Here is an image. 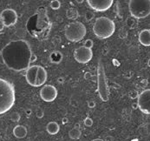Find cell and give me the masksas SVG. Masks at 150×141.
<instances>
[{
    "label": "cell",
    "instance_id": "obj_1",
    "mask_svg": "<svg viewBox=\"0 0 150 141\" xmlns=\"http://www.w3.org/2000/svg\"><path fill=\"white\" fill-rule=\"evenodd\" d=\"M32 51L29 43L24 39L9 42L2 50L5 65L14 72L26 71L31 65Z\"/></svg>",
    "mask_w": 150,
    "mask_h": 141
},
{
    "label": "cell",
    "instance_id": "obj_2",
    "mask_svg": "<svg viewBox=\"0 0 150 141\" xmlns=\"http://www.w3.org/2000/svg\"><path fill=\"white\" fill-rule=\"evenodd\" d=\"M51 22L45 7H39L35 14L29 18L26 24L27 32L38 40H45L51 30Z\"/></svg>",
    "mask_w": 150,
    "mask_h": 141
},
{
    "label": "cell",
    "instance_id": "obj_3",
    "mask_svg": "<svg viewBox=\"0 0 150 141\" xmlns=\"http://www.w3.org/2000/svg\"><path fill=\"white\" fill-rule=\"evenodd\" d=\"M16 100L14 86L4 78H0V115L6 113L14 105Z\"/></svg>",
    "mask_w": 150,
    "mask_h": 141
},
{
    "label": "cell",
    "instance_id": "obj_4",
    "mask_svg": "<svg viewBox=\"0 0 150 141\" xmlns=\"http://www.w3.org/2000/svg\"><path fill=\"white\" fill-rule=\"evenodd\" d=\"M115 31V24L114 21L107 17H100L96 18L94 25V34L100 39L110 38Z\"/></svg>",
    "mask_w": 150,
    "mask_h": 141
},
{
    "label": "cell",
    "instance_id": "obj_5",
    "mask_svg": "<svg viewBox=\"0 0 150 141\" xmlns=\"http://www.w3.org/2000/svg\"><path fill=\"white\" fill-rule=\"evenodd\" d=\"M129 9L131 17L136 19L145 18L150 15V0H130Z\"/></svg>",
    "mask_w": 150,
    "mask_h": 141
},
{
    "label": "cell",
    "instance_id": "obj_6",
    "mask_svg": "<svg viewBox=\"0 0 150 141\" xmlns=\"http://www.w3.org/2000/svg\"><path fill=\"white\" fill-rule=\"evenodd\" d=\"M85 25L78 21L71 22L65 27V37L70 42H79L86 35Z\"/></svg>",
    "mask_w": 150,
    "mask_h": 141
},
{
    "label": "cell",
    "instance_id": "obj_7",
    "mask_svg": "<svg viewBox=\"0 0 150 141\" xmlns=\"http://www.w3.org/2000/svg\"><path fill=\"white\" fill-rule=\"evenodd\" d=\"M97 84H98L97 91L99 92L100 98L103 102L108 101L110 92H109V87L108 84L106 74H105L104 65L101 59L98 62V67H97Z\"/></svg>",
    "mask_w": 150,
    "mask_h": 141
},
{
    "label": "cell",
    "instance_id": "obj_8",
    "mask_svg": "<svg viewBox=\"0 0 150 141\" xmlns=\"http://www.w3.org/2000/svg\"><path fill=\"white\" fill-rule=\"evenodd\" d=\"M74 58L80 64H86L93 58V51L91 49L80 46L74 51Z\"/></svg>",
    "mask_w": 150,
    "mask_h": 141
},
{
    "label": "cell",
    "instance_id": "obj_9",
    "mask_svg": "<svg viewBox=\"0 0 150 141\" xmlns=\"http://www.w3.org/2000/svg\"><path fill=\"white\" fill-rule=\"evenodd\" d=\"M0 20H1V23L5 25V27L13 26L14 24H16L17 21V11L11 8L5 9L0 13Z\"/></svg>",
    "mask_w": 150,
    "mask_h": 141
},
{
    "label": "cell",
    "instance_id": "obj_10",
    "mask_svg": "<svg viewBox=\"0 0 150 141\" xmlns=\"http://www.w3.org/2000/svg\"><path fill=\"white\" fill-rule=\"evenodd\" d=\"M139 109L145 114L150 115V89L144 90L138 97Z\"/></svg>",
    "mask_w": 150,
    "mask_h": 141
},
{
    "label": "cell",
    "instance_id": "obj_11",
    "mask_svg": "<svg viewBox=\"0 0 150 141\" xmlns=\"http://www.w3.org/2000/svg\"><path fill=\"white\" fill-rule=\"evenodd\" d=\"M87 3L93 11L104 12L110 9L114 2L113 0H88Z\"/></svg>",
    "mask_w": 150,
    "mask_h": 141
},
{
    "label": "cell",
    "instance_id": "obj_12",
    "mask_svg": "<svg viewBox=\"0 0 150 141\" xmlns=\"http://www.w3.org/2000/svg\"><path fill=\"white\" fill-rule=\"evenodd\" d=\"M40 97L45 102H52L57 97V90L51 84H46L40 91Z\"/></svg>",
    "mask_w": 150,
    "mask_h": 141
},
{
    "label": "cell",
    "instance_id": "obj_13",
    "mask_svg": "<svg viewBox=\"0 0 150 141\" xmlns=\"http://www.w3.org/2000/svg\"><path fill=\"white\" fill-rule=\"evenodd\" d=\"M39 65H31L29 66L25 72V78L27 83L31 86H36V81H37V76L38 72Z\"/></svg>",
    "mask_w": 150,
    "mask_h": 141
},
{
    "label": "cell",
    "instance_id": "obj_14",
    "mask_svg": "<svg viewBox=\"0 0 150 141\" xmlns=\"http://www.w3.org/2000/svg\"><path fill=\"white\" fill-rule=\"evenodd\" d=\"M48 78V74L46 70L43 67L40 66L38 67V76H37V81H36V86L35 87H39L42 86L45 84Z\"/></svg>",
    "mask_w": 150,
    "mask_h": 141
},
{
    "label": "cell",
    "instance_id": "obj_15",
    "mask_svg": "<svg viewBox=\"0 0 150 141\" xmlns=\"http://www.w3.org/2000/svg\"><path fill=\"white\" fill-rule=\"evenodd\" d=\"M139 42L144 46H150V30L145 29L139 33Z\"/></svg>",
    "mask_w": 150,
    "mask_h": 141
},
{
    "label": "cell",
    "instance_id": "obj_16",
    "mask_svg": "<svg viewBox=\"0 0 150 141\" xmlns=\"http://www.w3.org/2000/svg\"><path fill=\"white\" fill-rule=\"evenodd\" d=\"M13 135L17 138H23L27 136V129L23 125H17L13 129Z\"/></svg>",
    "mask_w": 150,
    "mask_h": 141
},
{
    "label": "cell",
    "instance_id": "obj_17",
    "mask_svg": "<svg viewBox=\"0 0 150 141\" xmlns=\"http://www.w3.org/2000/svg\"><path fill=\"white\" fill-rule=\"evenodd\" d=\"M60 130V126L59 125L55 122V121H52V122H50L48 123V125H46V131L48 132L49 134L50 135H55L56 133H58Z\"/></svg>",
    "mask_w": 150,
    "mask_h": 141
},
{
    "label": "cell",
    "instance_id": "obj_18",
    "mask_svg": "<svg viewBox=\"0 0 150 141\" xmlns=\"http://www.w3.org/2000/svg\"><path fill=\"white\" fill-rule=\"evenodd\" d=\"M82 135V131L80 129L79 125H76L75 127H73L70 132H69V137L71 139H79Z\"/></svg>",
    "mask_w": 150,
    "mask_h": 141
},
{
    "label": "cell",
    "instance_id": "obj_19",
    "mask_svg": "<svg viewBox=\"0 0 150 141\" xmlns=\"http://www.w3.org/2000/svg\"><path fill=\"white\" fill-rule=\"evenodd\" d=\"M50 59L52 63L58 64L62 61L63 59V55L60 53L59 51H53L50 56Z\"/></svg>",
    "mask_w": 150,
    "mask_h": 141
},
{
    "label": "cell",
    "instance_id": "obj_20",
    "mask_svg": "<svg viewBox=\"0 0 150 141\" xmlns=\"http://www.w3.org/2000/svg\"><path fill=\"white\" fill-rule=\"evenodd\" d=\"M66 17L68 19L70 20H76V18H78L79 17V13L78 11L76 8H70L67 10L66 11Z\"/></svg>",
    "mask_w": 150,
    "mask_h": 141
},
{
    "label": "cell",
    "instance_id": "obj_21",
    "mask_svg": "<svg viewBox=\"0 0 150 141\" xmlns=\"http://www.w3.org/2000/svg\"><path fill=\"white\" fill-rule=\"evenodd\" d=\"M138 19L133 18V17H130V18H128L127 20H126V24L130 28V29H135L138 26Z\"/></svg>",
    "mask_w": 150,
    "mask_h": 141
},
{
    "label": "cell",
    "instance_id": "obj_22",
    "mask_svg": "<svg viewBox=\"0 0 150 141\" xmlns=\"http://www.w3.org/2000/svg\"><path fill=\"white\" fill-rule=\"evenodd\" d=\"M118 36H119L120 38H122V39H125L128 37V32H127V30L125 29L124 27H122L121 29L119 30Z\"/></svg>",
    "mask_w": 150,
    "mask_h": 141
},
{
    "label": "cell",
    "instance_id": "obj_23",
    "mask_svg": "<svg viewBox=\"0 0 150 141\" xmlns=\"http://www.w3.org/2000/svg\"><path fill=\"white\" fill-rule=\"evenodd\" d=\"M51 9L53 10H58L60 7H61V2L59 1V0H52L50 4Z\"/></svg>",
    "mask_w": 150,
    "mask_h": 141
},
{
    "label": "cell",
    "instance_id": "obj_24",
    "mask_svg": "<svg viewBox=\"0 0 150 141\" xmlns=\"http://www.w3.org/2000/svg\"><path fill=\"white\" fill-rule=\"evenodd\" d=\"M84 18H85V20L87 22H89L95 18V13L91 11H86V13L84 15Z\"/></svg>",
    "mask_w": 150,
    "mask_h": 141
},
{
    "label": "cell",
    "instance_id": "obj_25",
    "mask_svg": "<svg viewBox=\"0 0 150 141\" xmlns=\"http://www.w3.org/2000/svg\"><path fill=\"white\" fill-rule=\"evenodd\" d=\"M21 117H20V114L18 113V112L15 111V112H12L11 115V120L12 122H15V123H17L19 120H20Z\"/></svg>",
    "mask_w": 150,
    "mask_h": 141
},
{
    "label": "cell",
    "instance_id": "obj_26",
    "mask_svg": "<svg viewBox=\"0 0 150 141\" xmlns=\"http://www.w3.org/2000/svg\"><path fill=\"white\" fill-rule=\"evenodd\" d=\"M139 95H140V94L138 93V92H137L136 90H132V91H130L129 93V98H132V99H135V98H137L139 97Z\"/></svg>",
    "mask_w": 150,
    "mask_h": 141
},
{
    "label": "cell",
    "instance_id": "obj_27",
    "mask_svg": "<svg viewBox=\"0 0 150 141\" xmlns=\"http://www.w3.org/2000/svg\"><path fill=\"white\" fill-rule=\"evenodd\" d=\"M93 45H94V43L91 39H87L83 44V46L86 48H88V49H92Z\"/></svg>",
    "mask_w": 150,
    "mask_h": 141
},
{
    "label": "cell",
    "instance_id": "obj_28",
    "mask_svg": "<svg viewBox=\"0 0 150 141\" xmlns=\"http://www.w3.org/2000/svg\"><path fill=\"white\" fill-rule=\"evenodd\" d=\"M84 125H85L86 126H88V127L92 126V125H93V120H92V119L89 118V117H87V118L84 119Z\"/></svg>",
    "mask_w": 150,
    "mask_h": 141
},
{
    "label": "cell",
    "instance_id": "obj_29",
    "mask_svg": "<svg viewBox=\"0 0 150 141\" xmlns=\"http://www.w3.org/2000/svg\"><path fill=\"white\" fill-rule=\"evenodd\" d=\"M36 115H37V117L38 119H42L44 117V111L42 109L39 108V109H38V111L36 112Z\"/></svg>",
    "mask_w": 150,
    "mask_h": 141
},
{
    "label": "cell",
    "instance_id": "obj_30",
    "mask_svg": "<svg viewBox=\"0 0 150 141\" xmlns=\"http://www.w3.org/2000/svg\"><path fill=\"white\" fill-rule=\"evenodd\" d=\"M147 86V79H142L141 82V88H144Z\"/></svg>",
    "mask_w": 150,
    "mask_h": 141
},
{
    "label": "cell",
    "instance_id": "obj_31",
    "mask_svg": "<svg viewBox=\"0 0 150 141\" xmlns=\"http://www.w3.org/2000/svg\"><path fill=\"white\" fill-rule=\"evenodd\" d=\"M88 106L89 108H95V106H96L95 101H93V100L88 101Z\"/></svg>",
    "mask_w": 150,
    "mask_h": 141
},
{
    "label": "cell",
    "instance_id": "obj_32",
    "mask_svg": "<svg viewBox=\"0 0 150 141\" xmlns=\"http://www.w3.org/2000/svg\"><path fill=\"white\" fill-rule=\"evenodd\" d=\"M37 59H38L37 55H36V54H34V53H32V55H31V63H34L35 61H37Z\"/></svg>",
    "mask_w": 150,
    "mask_h": 141
},
{
    "label": "cell",
    "instance_id": "obj_33",
    "mask_svg": "<svg viewBox=\"0 0 150 141\" xmlns=\"http://www.w3.org/2000/svg\"><path fill=\"white\" fill-rule=\"evenodd\" d=\"M104 141H114V138L112 136H107L105 138Z\"/></svg>",
    "mask_w": 150,
    "mask_h": 141
},
{
    "label": "cell",
    "instance_id": "obj_34",
    "mask_svg": "<svg viewBox=\"0 0 150 141\" xmlns=\"http://www.w3.org/2000/svg\"><path fill=\"white\" fill-rule=\"evenodd\" d=\"M92 77H91V74L89 73V72H86L85 73V78L86 79H88V78H91Z\"/></svg>",
    "mask_w": 150,
    "mask_h": 141
},
{
    "label": "cell",
    "instance_id": "obj_35",
    "mask_svg": "<svg viewBox=\"0 0 150 141\" xmlns=\"http://www.w3.org/2000/svg\"><path fill=\"white\" fill-rule=\"evenodd\" d=\"M132 108H133L134 110H135V109L139 108V106H138V103H134V104L132 105Z\"/></svg>",
    "mask_w": 150,
    "mask_h": 141
},
{
    "label": "cell",
    "instance_id": "obj_36",
    "mask_svg": "<svg viewBox=\"0 0 150 141\" xmlns=\"http://www.w3.org/2000/svg\"><path fill=\"white\" fill-rule=\"evenodd\" d=\"M25 112H26V114L28 115V116H29L31 114V109H27L26 111H25Z\"/></svg>",
    "mask_w": 150,
    "mask_h": 141
},
{
    "label": "cell",
    "instance_id": "obj_37",
    "mask_svg": "<svg viewBox=\"0 0 150 141\" xmlns=\"http://www.w3.org/2000/svg\"><path fill=\"white\" fill-rule=\"evenodd\" d=\"M4 28H5V25L1 22H0V32H2L4 30Z\"/></svg>",
    "mask_w": 150,
    "mask_h": 141
},
{
    "label": "cell",
    "instance_id": "obj_38",
    "mask_svg": "<svg viewBox=\"0 0 150 141\" xmlns=\"http://www.w3.org/2000/svg\"><path fill=\"white\" fill-rule=\"evenodd\" d=\"M68 121H69V119H68L67 118H64V119H63V124H64V125L67 124V123H68Z\"/></svg>",
    "mask_w": 150,
    "mask_h": 141
},
{
    "label": "cell",
    "instance_id": "obj_39",
    "mask_svg": "<svg viewBox=\"0 0 150 141\" xmlns=\"http://www.w3.org/2000/svg\"><path fill=\"white\" fill-rule=\"evenodd\" d=\"M58 82H59V83H63V82H64V78H58Z\"/></svg>",
    "mask_w": 150,
    "mask_h": 141
},
{
    "label": "cell",
    "instance_id": "obj_40",
    "mask_svg": "<svg viewBox=\"0 0 150 141\" xmlns=\"http://www.w3.org/2000/svg\"><path fill=\"white\" fill-rule=\"evenodd\" d=\"M92 141H104V140L102 138H96V139H93Z\"/></svg>",
    "mask_w": 150,
    "mask_h": 141
},
{
    "label": "cell",
    "instance_id": "obj_41",
    "mask_svg": "<svg viewBox=\"0 0 150 141\" xmlns=\"http://www.w3.org/2000/svg\"><path fill=\"white\" fill-rule=\"evenodd\" d=\"M147 65H148V66L150 67V59H148V63H147Z\"/></svg>",
    "mask_w": 150,
    "mask_h": 141
},
{
    "label": "cell",
    "instance_id": "obj_42",
    "mask_svg": "<svg viewBox=\"0 0 150 141\" xmlns=\"http://www.w3.org/2000/svg\"><path fill=\"white\" fill-rule=\"evenodd\" d=\"M0 56L2 57V51H0Z\"/></svg>",
    "mask_w": 150,
    "mask_h": 141
},
{
    "label": "cell",
    "instance_id": "obj_43",
    "mask_svg": "<svg viewBox=\"0 0 150 141\" xmlns=\"http://www.w3.org/2000/svg\"><path fill=\"white\" fill-rule=\"evenodd\" d=\"M0 22H1V20H0Z\"/></svg>",
    "mask_w": 150,
    "mask_h": 141
}]
</instances>
